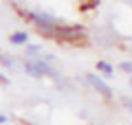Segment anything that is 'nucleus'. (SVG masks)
<instances>
[{"instance_id": "obj_1", "label": "nucleus", "mask_w": 132, "mask_h": 125, "mask_svg": "<svg viewBox=\"0 0 132 125\" xmlns=\"http://www.w3.org/2000/svg\"><path fill=\"white\" fill-rule=\"evenodd\" d=\"M46 37H53L57 42H77V40H84V29L81 26H68V24H57L53 31L46 33Z\"/></svg>"}, {"instance_id": "obj_2", "label": "nucleus", "mask_w": 132, "mask_h": 125, "mask_svg": "<svg viewBox=\"0 0 132 125\" xmlns=\"http://www.w3.org/2000/svg\"><path fill=\"white\" fill-rule=\"evenodd\" d=\"M27 73H31L33 77H55V70L51 66L44 64V59H33V61H27L24 64Z\"/></svg>"}, {"instance_id": "obj_3", "label": "nucleus", "mask_w": 132, "mask_h": 125, "mask_svg": "<svg viewBox=\"0 0 132 125\" xmlns=\"http://www.w3.org/2000/svg\"><path fill=\"white\" fill-rule=\"evenodd\" d=\"M86 79H88V83L93 86L95 90H99V92L104 94V97H108V99L112 97V92H110V86H108V83H104V81H101L99 77H95V75H88Z\"/></svg>"}, {"instance_id": "obj_4", "label": "nucleus", "mask_w": 132, "mask_h": 125, "mask_svg": "<svg viewBox=\"0 0 132 125\" xmlns=\"http://www.w3.org/2000/svg\"><path fill=\"white\" fill-rule=\"evenodd\" d=\"M9 40H11V44H27L29 35H27V31H15L9 35Z\"/></svg>"}, {"instance_id": "obj_5", "label": "nucleus", "mask_w": 132, "mask_h": 125, "mask_svg": "<svg viewBox=\"0 0 132 125\" xmlns=\"http://www.w3.org/2000/svg\"><path fill=\"white\" fill-rule=\"evenodd\" d=\"M97 70H101V73H104L106 77H110V75L114 73V68L108 64V61H97Z\"/></svg>"}, {"instance_id": "obj_6", "label": "nucleus", "mask_w": 132, "mask_h": 125, "mask_svg": "<svg viewBox=\"0 0 132 125\" xmlns=\"http://www.w3.org/2000/svg\"><path fill=\"white\" fill-rule=\"evenodd\" d=\"M97 5H99V0H86L84 5H81V11H86V9H95Z\"/></svg>"}, {"instance_id": "obj_7", "label": "nucleus", "mask_w": 132, "mask_h": 125, "mask_svg": "<svg viewBox=\"0 0 132 125\" xmlns=\"http://www.w3.org/2000/svg\"><path fill=\"white\" fill-rule=\"evenodd\" d=\"M121 68L126 70V73H132V61H123V64H121Z\"/></svg>"}, {"instance_id": "obj_8", "label": "nucleus", "mask_w": 132, "mask_h": 125, "mask_svg": "<svg viewBox=\"0 0 132 125\" xmlns=\"http://www.w3.org/2000/svg\"><path fill=\"white\" fill-rule=\"evenodd\" d=\"M0 64H5V66H11V59H5V57L0 55Z\"/></svg>"}, {"instance_id": "obj_9", "label": "nucleus", "mask_w": 132, "mask_h": 125, "mask_svg": "<svg viewBox=\"0 0 132 125\" xmlns=\"http://www.w3.org/2000/svg\"><path fill=\"white\" fill-rule=\"evenodd\" d=\"M7 121H9V116H5V114H0V125H2V123H7Z\"/></svg>"}, {"instance_id": "obj_10", "label": "nucleus", "mask_w": 132, "mask_h": 125, "mask_svg": "<svg viewBox=\"0 0 132 125\" xmlns=\"http://www.w3.org/2000/svg\"><path fill=\"white\" fill-rule=\"evenodd\" d=\"M22 125H31V123H22Z\"/></svg>"}]
</instances>
